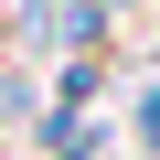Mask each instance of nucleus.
Returning a JSON list of instances; mask_svg holds the SVG:
<instances>
[{"label":"nucleus","instance_id":"f257e3e1","mask_svg":"<svg viewBox=\"0 0 160 160\" xmlns=\"http://www.w3.org/2000/svg\"><path fill=\"white\" fill-rule=\"evenodd\" d=\"M139 139H149V149H160V86H149V96H139Z\"/></svg>","mask_w":160,"mask_h":160}]
</instances>
